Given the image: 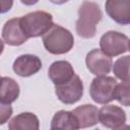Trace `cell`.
Instances as JSON below:
<instances>
[{
  "mask_svg": "<svg viewBox=\"0 0 130 130\" xmlns=\"http://www.w3.org/2000/svg\"><path fill=\"white\" fill-rule=\"evenodd\" d=\"M103 16L100 6L95 2L84 0L78 9L76 20V32L80 38L91 39L95 36L96 24Z\"/></svg>",
  "mask_w": 130,
  "mask_h": 130,
  "instance_id": "obj_1",
  "label": "cell"
},
{
  "mask_svg": "<svg viewBox=\"0 0 130 130\" xmlns=\"http://www.w3.org/2000/svg\"><path fill=\"white\" fill-rule=\"evenodd\" d=\"M43 44L45 49L53 55H62L68 53L74 45L72 34L59 24H53L50 29L43 35Z\"/></svg>",
  "mask_w": 130,
  "mask_h": 130,
  "instance_id": "obj_2",
  "label": "cell"
},
{
  "mask_svg": "<svg viewBox=\"0 0 130 130\" xmlns=\"http://www.w3.org/2000/svg\"><path fill=\"white\" fill-rule=\"evenodd\" d=\"M53 24V16L49 12L42 10L34 11L20 17V26L27 39L45 35Z\"/></svg>",
  "mask_w": 130,
  "mask_h": 130,
  "instance_id": "obj_3",
  "label": "cell"
},
{
  "mask_svg": "<svg viewBox=\"0 0 130 130\" xmlns=\"http://www.w3.org/2000/svg\"><path fill=\"white\" fill-rule=\"evenodd\" d=\"M117 80L114 77L101 75L92 79L89 87V94L93 102L106 105L114 100V93L117 85Z\"/></svg>",
  "mask_w": 130,
  "mask_h": 130,
  "instance_id": "obj_4",
  "label": "cell"
},
{
  "mask_svg": "<svg viewBox=\"0 0 130 130\" xmlns=\"http://www.w3.org/2000/svg\"><path fill=\"white\" fill-rule=\"evenodd\" d=\"M101 50L110 57H115L129 51V38L119 31L110 30L100 40Z\"/></svg>",
  "mask_w": 130,
  "mask_h": 130,
  "instance_id": "obj_5",
  "label": "cell"
},
{
  "mask_svg": "<svg viewBox=\"0 0 130 130\" xmlns=\"http://www.w3.org/2000/svg\"><path fill=\"white\" fill-rule=\"evenodd\" d=\"M55 93L63 104H75L83 94V83L80 77L74 74L68 81L55 85Z\"/></svg>",
  "mask_w": 130,
  "mask_h": 130,
  "instance_id": "obj_6",
  "label": "cell"
},
{
  "mask_svg": "<svg viewBox=\"0 0 130 130\" xmlns=\"http://www.w3.org/2000/svg\"><path fill=\"white\" fill-rule=\"evenodd\" d=\"M85 64L90 73L101 76L107 75L111 71L113 61L112 58L106 55L101 49H93L87 53Z\"/></svg>",
  "mask_w": 130,
  "mask_h": 130,
  "instance_id": "obj_7",
  "label": "cell"
},
{
  "mask_svg": "<svg viewBox=\"0 0 130 130\" xmlns=\"http://www.w3.org/2000/svg\"><path fill=\"white\" fill-rule=\"evenodd\" d=\"M99 122L107 128L121 129L126 122V114L118 106L107 105L99 110Z\"/></svg>",
  "mask_w": 130,
  "mask_h": 130,
  "instance_id": "obj_8",
  "label": "cell"
},
{
  "mask_svg": "<svg viewBox=\"0 0 130 130\" xmlns=\"http://www.w3.org/2000/svg\"><path fill=\"white\" fill-rule=\"evenodd\" d=\"M12 68L17 75L21 77H28L41 70L42 61L36 55L24 54L20 55L14 60Z\"/></svg>",
  "mask_w": 130,
  "mask_h": 130,
  "instance_id": "obj_9",
  "label": "cell"
},
{
  "mask_svg": "<svg viewBox=\"0 0 130 130\" xmlns=\"http://www.w3.org/2000/svg\"><path fill=\"white\" fill-rule=\"evenodd\" d=\"M106 12L117 23L126 25L130 22V0H107Z\"/></svg>",
  "mask_w": 130,
  "mask_h": 130,
  "instance_id": "obj_10",
  "label": "cell"
},
{
  "mask_svg": "<svg viewBox=\"0 0 130 130\" xmlns=\"http://www.w3.org/2000/svg\"><path fill=\"white\" fill-rule=\"evenodd\" d=\"M2 38L9 46H20L27 41L20 26V17L11 18L5 22L2 28Z\"/></svg>",
  "mask_w": 130,
  "mask_h": 130,
  "instance_id": "obj_11",
  "label": "cell"
},
{
  "mask_svg": "<svg viewBox=\"0 0 130 130\" xmlns=\"http://www.w3.org/2000/svg\"><path fill=\"white\" fill-rule=\"evenodd\" d=\"M74 74L72 65L68 61L63 60L53 62L48 70L49 78L55 85L68 81Z\"/></svg>",
  "mask_w": 130,
  "mask_h": 130,
  "instance_id": "obj_12",
  "label": "cell"
},
{
  "mask_svg": "<svg viewBox=\"0 0 130 130\" xmlns=\"http://www.w3.org/2000/svg\"><path fill=\"white\" fill-rule=\"evenodd\" d=\"M72 113L77 119L79 128L94 126L99 122V109L93 105H82L75 108Z\"/></svg>",
  "mask_w": 130,
  "mask_h": 130,
  "instance_id": "obj_13",
  "label": "cell"
},
{
  "mask_svg": "<svg viewBox=\"0 0 130 130\" xmlns=\"http://www.w3.org/2000/svg\"><path fill=\"white\" fill-rule=\"evenodd\" d=\"M51 129L52 130H75L79 129V125L77 122L76 117L72 112L69 111H58L53 116L52 122H51Z\"/></svg>",
  "mask_w": 130,
  "mask_h": 130,
  "instance_id": "obj_14",
  "label": "cell"
},
{
  "mask_svg": "<svg viewBox=\"0 0 130 130\" xmlns=\"http://www.w3.org/2000/svg\"><path fill=\"white\" fill-rule=\"evenodd\" d=\"M40 122L38 117L29 112L20 113L11 119L8 124L10 130H38Z\"/></svg>",
  "mask_w": 130,
  "mask_h": 130,
  "instance_id": "obj_15",
  "label": "cell"
},
{
  "mask_svg": "<svg viewBox=\"0 0 130 130\" xmlns=\"http://www.w3.org/2000/svg\"><path fill=\"white\" fill-rule=\"evenodd\" d=\"M19 85L10 77H0V102L11 104L19 96Z\"/></svg>",
  "mask_w": 130,
  "mask_h": 130,
  "instance_id": "obj_16",
  "label": "cell"
},
{
  "mask_svg": "<svg viewBox=\"0 0 130 130\" xmlns=\"http://www.w3.org/2000/svg\"><path fill=\"white\" fill-rule=\"evenodd\" d=\"M114 74L122 81H129V56L119 58L113 67Z\"/></svg>",
  "mask_w": 130,
  "mask_h": 130,
  "instance_id": "obj_17",
  "label": "cell"
},
{
  "mask_svg": "<svg viewBox=\"0 0 130 130\" xmlns=\"http://www.w3.org/2000/svg\"><path fill=\"white\" fill-rule=\"evenodd\" d=\"M129 99V81H122L121 83H117L114 100H117L121 105L128 107Z\"/></svg>",
  "mask_w": 130,
  "mask_h": 130,
  "instance_id": "obj_18",
  "label": "cell"
},
{
  "mask_svg": "<svg viewBox=\"0 0 130 130\" xmlns=\"http://www.w3.org/2000/svg\"><path fill=\"white\" fill-rule=\"evenodd\" d=\"M12 115V108L10 104L0 102V125L5 124Z\"/></svg>",
  "mask_w": 130,
  "mask_h": 130,
  "instance_id": "obj_19",
  "label": "cell"
},
{
  "mask_svg": "<svg viewBox=\"0 0 130 130\" xmlns=\"http://www.w3.org/2000/svg\"><path fill=\"white\" fill-rule=\"evenodd\" d=\"M13 5V0H0V14L8 12Z\"/></svg>",
  "mask_w": 130,
  "mask_h": 130,
  "instance_id": "obj_20",
  "label": "cell"
},
{
  "mask_svg": "<svg viewBox=\"0 0 130 130\" xmlns=\"http://www.w3.org/2000/svg\"><path fill=\"white\" fill-rule=\"evenodd\" d=\"M20 1H21V3H23L24 5H28V6L35 5L36 3L39 2V0H20Z\"/></svg>",
  "mask_w": 130,
  "mask_h": 130,
  "instance_id": "obj_21",
  "label": "cell"
},
{
  "mask_svg": "<svg viewBox=\"0 0 130 130\" xmlns=\"http://www.w3.org/2000/svg\"><path fill=\"white\" fill-rule=\"evenodd\" d=\"M50 2H52V3H54V4H57V5H61V4H64V3H66L67 1H69V0H49Z\"/></svg>",
  "mask_w": 130,
  "mask_h": 130,
  "instance_id": "obj_22",
  "label": "cell"
},
{
  "mask_svg": "<svg viewBox=\"0 0 130 130\" xmlns=\"http://www.w3.org/2000/svg\"><path fill=\"white\" fill-rule=\"evenodd\" d=\"M3 50H4V43H3V41L0 39V55L2 54Z\"/></svg>",
  "mask_w": 130,
  "mask_h": 130,
  "instance_id": "obj_23",
  "label": "cell"
}]
</instances>
